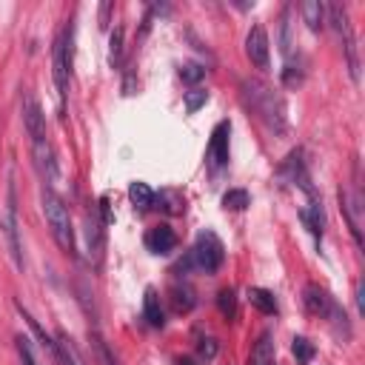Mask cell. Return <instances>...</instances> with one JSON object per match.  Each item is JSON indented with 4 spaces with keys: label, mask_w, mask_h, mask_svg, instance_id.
<instances>
[{
    "label": "cell",
    "mask_w": 365,
    "mask_h": 365,
    "mask_svg": "<svg viewBox=\"0 0 365 365\" xmlns=\"http://www.w3.org/2000/svg\"><path fill=\"white\" fill-rule=\"evenodd\" d=\"M240 88H242L245 106H248L271 131L282 134L285 125H288V108H285V100L279 97V91H274L268 83H262V80H257V77L242 80Z\"/></svg>",
    "instance_id": "6da1fadb"
},
{
    "label": "cell",
    "mask_w": 365,
    "mask_h": 365,
    "mask_svg": "<svg viewBox=\"0 0 365 365\" xmlns=\"http://www.w3.org/2000/svg\"><path fill=\"white\" fill-rule=\"evenodd\" d=\"M40 205H43V214H46V222H48L54 242L63 248V254H74V228H71L68 205L48 185L40 188Z\"/></svg>",
    "instance_id": "7a4b0ae2"
},
{
    "label": "cell",
    "mask_w": 365,
    "mask_h": 365,
    "mask_svg": "<svg viewBox=\"0 0 365 365\" xmlns=\"http://www.w3.org/2000/svg\"><path fill=\"white\" fill-rule=\"evenodd\" d=\"M51 74H54V86L60 94V103L68 94V80H71V26H63L54 37L51 46Z\"/></svg>",
    "instance_id": "3957f363"
},
{
    "label": "cell",
    "mask_w": 365,
    "mask_h": 365,
    "mask_svg": "<svg viewBox=\"0 0 365 365\" xmlns=\"http://www.w3.org/2000/svg\"><path fill=\"white\" fill-rule=\"evenodd\" d=\"M342 46H345V54H348V68H351V77L359 80V54H356V40H354V29H351V17H348V9L342 3H331L325 6Z\"/></svg>",
    "instance_id": "277c9868"
},
{
    "label": "cell",
    "mask_w": 365,
    "mask_h": 365,
    "mask_svg": "<svg viewBox=\"0 0 365 365\" xmlns=\"http://www.w3.org/2000/svg\"><path fill=\"white\" fill-rule=\"evenodd\" d=\"M191 259L205 274H214L222 265V259H225V248H222L220 237L214 231H200V237H197V242L191 248Z\"/></svg>",
    "instance_id": "5b68a950"
},
{
    "label": "cell",
    "mask_w": 365,
    "mask_h": 365,
    "mask_svg": "<svg viewBox=\"0 0 365 365\" xmlns=\"http://www.w3.org/2000/svg\"><path fill=\"white\" fill-rule=\"evenodd\" d=\"M339 202H342V214L348 220V228L354 234V240L362 245V191L354 188H339Z\"/></svg>",
    "instance_id": "8992f818"
},
{
    "label": "cell",
    "mask_w": 365,
    "mask_h": 365,
    "mask_svg": "<svg viewBox=\"0 0 365 365\" xmlns=\"http://www.w3.org/2000/svg\"><path fill=\"white\" fill-rule=\"evenodd\" d=\"M31 154H34V165H37V174L40 180L51 188V182H57V160H54V148L51 143L43 137L37 143H31Z\"/></svg>",
    "instance_id": "52a82bcc"
},
{
    "label": "cell",
    "mask_w": 365,
    "mask_h": 365,
    "mask_svg": "<svg viewBox=\"0 0 365 365\" xmlns=\"http://www.w3.org/2000/svg\"><path fill=\"white\" fill-rule=\"evenodd\" d=\"M245 57L257 66V68H268L271 63V48H268V34L262 26H254L245 37Z\"/></svg>",
    "instance_id": "ba28073f"
},
{
    "label": "cell",
    "mask_w": 365,
    "mask_h": 365,
    "mask_svg": "<svg viewBox=\"0 0 365 365\" xmlns=\"http://www.w3.org/2000/svg\"><path fill=\"white\" fill-rule=\"evenodd\" d=\"M228 134H231V123L228 120L217 123L214 131H211V140H208V151L205 154H208V163L214 168H220V165L228 163Z\"/></svg>",
    "instance_id": "9c48e42d"
},
{
    "label": "cell",
    "mask_w": 365,
    "mask_h": 365,
    "mask_svg": "<svg viewBox=\"0 0 365 365\" xmlns=\"http://www.w3.org/2000/svg\"><path fill=\"white\" fill-rule=\"evenodd\" d=\"M23 125L31 137V143L43 140L46 137V114L40 108V103L34 97H26V106H23Z\"/></svg>",
    "instance_id": "30bf717a"
},
{
    "label": "cell",
    "mask_w": 365,
    "mask_h": 365,
    "mask_svg": "<svg viewBox=\"0 0 365 365\" xmlns=\"http://www.w3.org/2000/svg\"><path fill=\"white\" fill-rule=\"evenodd\" d=\"M174 245H177V234L168 225H154L145 234V248L151 254H168V251H174Z\"/></svg>",
    "instance_id": "8fae6325"
},
{
    "label": "cell",
    "mask_w": 365,
    "mask_h": 365,
    "mask_svg": "<svg viewBox=\"0 0 365 365\" xmlns=\"http://www.w3.org/2000/svg\"><path fill=\"white\" fill-rule=\"evenodd\" d=\"M302 302H305V308H308L311 314L325 317L334 299H331V297H328V291H322L319 285H305V291H302Z\"/></svg>",
    "instance_id": "7c38bea8"
},
{
    "label": "cell",
    "mask_w": 365,
    "mask_h": 365,
    "mask_svg": "<svg viewBox=\"0 0 365 365\" xmlns=\"http://www.w3.org/2000/svg\"><path fill=\"white\" fill-rule=\"evenodd\" d=\"M299 217H302V222L308 225V231H311V234L319 240V237H322V228H325V211H322V200L311 197L308 208H302V211H299Z\"/></svg>",
    "instance_id": "4fadbf2b"
},
{
    "label": "cell",
    "mask_w": 365,
    "mask_h": 365,
    "mask_svg": "<svg viewBox=\"0 0 365 365\" xmlns=\"http://www.w3.org/2000/svg\"><path fill=\"white\" fill-rule=\"evenodd\" d=\"M143 319L151 328H163L165 325V314H163V305H160V297H157L154 288H145V297H143Z\"/></svg>",
    "instance_id": "5bb4252c"
},
{
    "label": "cell",
    "mask_w": 365,
    "mask_h": 365,
    "mask_svg": "<svg viewBox=\"0 0 365 365\" xmlns=\"http://www.w3.org/2000/svg\"><path fill=\"white\" fill-rule=\"evenodd\" d=\"M251 365H274V336H271V331L259 334V339L251 351Z\"/></svg>",
    "instance_id": "9a60e30c"
},
{
    "label": "cell",
    "mask_w": 365,
    "mask_h": 365,
    "mask_svg": "<svg viewBox=\"0 0 365 365\" xmlns=\"http://www.w3.org/2000/svg\"><path fill=\"white\" fill-rule=\"evenodd\" d=\"M299 11H302V20L308 23V29H311V31H319V29H322L325 6H322L319 0H305V3L299 6Z\"/></svg>",
    "instance_id": "2e32d148"
},
{
    "label": "cell",
    "mask_w": 365,
    "mask_h": 365,
    "mask_svg": "<svg viewBox=\"0 0 365 365\" xmlns=\"http://www.w3.org/2000/svg\"><path fill=\"white\" fill-rule=\"evenodd\" d=\"M248 302L257 308V311H262V314H277V299H274V294L271 291H265V288H248Z\"/></svg>",
    "instance_id": "e0dca14e"
},
{
    "label": "cell",
    "mask_w": 365,
    "mask_h": 365,
    "mask_svg": "<svg viewBox=\"0 0 365 365\" xmlns=\"http://www.w3.org/2000/svg\"><path fill=\"white\" fill-rule=\"evenodd\" d=\"M154 197H157V194L151 191L148 182H140V180H137V182L128 185V200H131L137 208H151V205H154Z\"/></svg>",
    "instance_id": "ac0fdd59"
},
{
    "label": "cell",
    "mask_w": 365,
    "mask_h": 365,
    "mask_svg": "<svg viewBox=\"0 0 365 365\" xmlns=\"http://www.w3.org/2000/svg\"><path fill=\"white\" fill-rule=\"evenodd\" d=\"M86 242H88V254L100 257V251H103V228H100V222L94 217L86 220Z\"/></svg>",
    "instance_id": "d6986e66"
},
{
    "label": "cell",
    "mask_w": 365,
    "mask_h": 365,
    "mask_svg": "<svg viewBox=\"0 0 365 365\" xmlns=\"http://www.w3.org/2000/svg\"><path fill=\"white\" fill-rule=\"evenodd\" d=\"M171 302H174V311H177V314H185V311L194 308L197 299H194V291H191L188 285H182V288L174 285V288H171Z\"/></svg>",
    "instance_id": "ffe728a7"
},
{
    "label": "cell",
    "mask_w": 365,
    "mask_h": 365,
    "mask_svg": "<svg viewBox=\"0 0 365 365\" xmlns=\"http://www.w3.org/2000/svg\"><path fill=\"white\" fill-rule=\"evenodd\" d=\"M248 202H251V197H248L245 188H228V191L222 194V205L231 208V211H242Z\"/></svg>",
    "instance_id": "44dd1931"
},
{
    "label": "cell",
    "mask_w": 365,
    "mask_h": 365,
    "mask_svg": "<svg viewBox=\"0 0 365 365\" xmlns=\"http://www.w3.org/2000/svg\"><path fill=\"white\" fill-rule=\"evenodd\" d=\"M217 305H220V314H222V317H228V319L237 317V297H234L231 288H222V291L217 294Z\"/></svg>",
    "instance_id": "7402d4cb"
},
{
    "label": "cell",
    "mask_w": 365,
    "mask_h": 365,
    "mask_svg": "<svg viewBox=\"0 0 365 365\" xmlns=\"http://www.w3.org/2000/svg\"><path fill=\"white\" fill-rule=\"evenodd\" d=\"M205 103H208V91H205V88H191V91H185V111H188V114L200 111Z\"/></svg>",
    "instance_id": "603a6c76"
},
{
    "label": "cell",
    "mask_w": 365,
    "mask_h": 365,
    "mask_svg": "<svg viewBox=\"0 0 365 365\" xmlns=\"http://www.w3.org/2000/svg\"><path fill=\"white\" fill-rule=\"evenodd\" d=\"M291 351H294V356H297L299 362H311V359H314V345H311L305 336H297L294 345H291Z\"/></svg>",
    "instance_id": "cb8c5ba5"
},
{
    "label": "cell",
    "mask_w": 365,
    "mask_h": 365,
    "mask_svg": "<svg viewBox=\"0 0 365 365\" xmlns=\"http://www.w3.org/2000/svg\"><path fill=\"white\" fill-rule=\"evenodd\" d=\"M14 342H17V354H20V362H23V365H37V359H34V351H31V342H29V336L17 334V336H14Z\"/></svg>",
    "instance_id": "d4e9b609"
},
{
    "label": "cell",
    "mask_w": 365,
    "mask_h": 365,
    "mask_svg": "<svg viewBox=\"0 0 365 365\" xmlns=\"http://www.w3.org/2000/svg\"><path fill=\"white\" fill-rule=\"evenodd\" d=\"M108 60H111V66H120V60H123V29H114V31H111Z\"/></svg>",
    "instance_id": "484cf974"
},
{
    "label": "cell",
    "mask_w": 365,
    "mask_h": 365,
    "mask_svg": "<svg viewBox=\"0 0 365 365\" xmlns=\"http://www.w3.org/2000/svg\"><path fill=\"white\" fill-rule=\"evenodd\" d=\"M180 77H182L185 83H200V80L205 77V68H200L197 63H185V66L180 68Z\"/></svg>",
    "instance_id": "4316f807"
},
{
    "label": "cell",
    "mask_w": 365,
    "mask_h": 365,
    "mask_svg": "<svg viewBox=\"0 0 365 365\" xmlns=\"http://www.w3.org/2000/svg\"><path fill=\"white\" fill-rule=\"evenodd\" d=\"M282 83H285L288 88H297V86L302 83V71L294 68V66H285V68H282Z\"/></svg>",
    "instance_id": "83f0119b"
},
{
    "label": "cell",
    "mask_w": 365,
    "mask_h": 365,
    "mask_svg": "<svg viewBox=\"0 0 365 365\" xmlns=\"http://www.w3.org/2000/svg\"><path fill=\"white\" fill-rule=\"evenodd\" d=\"M200 354H202L205 359L217 356V342H214V339H200Z\"/></svg>",
    "instance_id": "f1b7e54d"
},
{
    "label": "cell",
    "mask_w": 365,
    "mask_h": 365,
    "mask_svg": "<svg viewBox=\"0 0 365 365\" xmlns=\"http://www.w3.org/2000/svg\"><path fill=\"white\" fill-rule=\"evenodd\" d=\"M177 365H194V362H191V359H180Z\"/></svg>",
    "instance_id": "f546056e"
}]
</instances>
